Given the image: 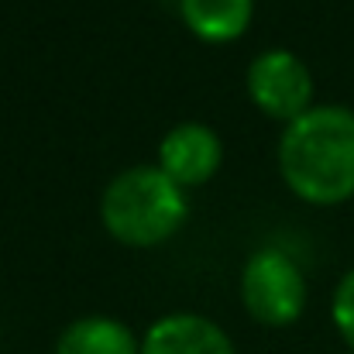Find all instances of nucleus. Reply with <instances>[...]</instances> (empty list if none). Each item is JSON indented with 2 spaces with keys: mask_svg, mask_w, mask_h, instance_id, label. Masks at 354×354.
Segmentation results:
<instances>
[{
  "mask_svg": "<svg viewBox=\"0 0 354 354\" xmlns=\"http://www.w3.org/2000/svg\"><path fill=\"white\" fill-rule=\"evenodd\" d=\"M279 165L296 196L306 203H344L354 196V111L310 107L286 124Z\"/></svg>",
  "mask_w": 354,
  "mask_h": 354,
  "instance_id": "f257e3e1",
  "label": "nucleus"
},
{
  "mask_svg": "<svg viewBox=\"0 0 354 354\" xmlns=\"http://www.w3.org/2000/svg\"><path fill=\"white\" fill-rule=\"evenodd\" d=\"M186 221V196L162 169H127L104 193V224L124 244H158Z\"/></svg>",
  "mask_w": 354,
  "mask_h": 354,
  "instance_id": "f03ea898",
  "label": "nucleus"
},
{
  "mask_svg": "<svg viewBox=\"0 0 354 354\" xmlns=\"http://www.w3.org/2000/svg\"><path fill=\"white\" fill-rule=\"evenodd\" d=\"M241 296L254 320H261L268 327H286L306 306V279L289 254L265 248L248 258L244 279H241Z\"/></svg>",
  "mask_w": 354,
  "mask_h": 354,
  "instance_id": "7ed1b4c3",
  "label": "nucleus"
},
{
  "mask_svg": "<svg viewBox=\"0 0 354 354\" xmlns=\"http://www.w3.org/2000/svg\"><path fill=\"white\" fill-rule=\"evenodd\" d=\"M248 93L251 100L279 120H296L299 114L310 111V97H313V76L310 69L282 48H272L265 55H258L248 69Z\"/></svg>",
  "mask_w": 354,
  "mask_h": 354,
  "instance_id": "20e7f679",
  "label": "nucleus"
},
{
  "mask_svg": "<svg viewBox=\"0 0 354 354\" xmlns=\"http://www.w3.org/2000/svg\"><path fill=\"white\" fill-rule=\"evenodd\" d=\"M221 165V138L203 124H179L158 148V169L176 186H200Z\"/></svg>",
  "mask_w": 354,
  "mask_h": 354,
  "instance_id": "39448f33",
  "label": "nucleus"
},
{
  "mask_svg": "<svg viewBox=\"0 0 354 354\" xmlns=\"http://www.w3.org/2000/svg\"><path fill=\"white\" fill-rule=\"evenodd\" d=\"M141 354H234V348L214 320L176 313V317L158 320L145 334Z\"/></svg>",
  "mask_w": 354,
  "mask_h": 354,
  "instance_id": "423d86ee",
  "label": "nucleus"
},
{
  "mask_svg": "<svg viewBox=\"0 0 354 354\" xmlns=\"http://www.w3.org/2000/svg\"><path fill=\"white\" fill-rule=\"evenodd\" d=\"M183 17L203 41H234L251 24V0H183Z\"/></svg>",
  "mask_w": 354,
  "mask_h": 354,
  "instance_id": "0eeeda50",
  "label": "nucleus"
},
{
  "mask_svg": "<svg viewBox=\"0 0 354 354\" xmlns=\"http://www.w3.org/2000/svg\"><path fill=\"white\" fill-rule=\"evenodd\" d=\"M55 354H141V351H138L134 334L124 324L111 320V317H86V320H76L59 337Z\"/></svg>",
  "mask_w": 354,
  "mask_h": 354,
  "instance_id": "6e6552de",
  "label": "nucleus"
},
{
  "mask_svg": "<svg viewBox=\"0 0 354 354\" xmlns=\"http://www.w3.org/2000/svg\"><path fill=\"white\" fill-rule=\"evenodd\" d=\"M334 324H337L341 337L354 348V268L341 279V286L334 292Z\"/></svg>",
  "mask_w": 354,
  "mask_h": 354,
  "instance_id": "1a4fd4ad",
  "label": "nucleus"
}]
</instances>
